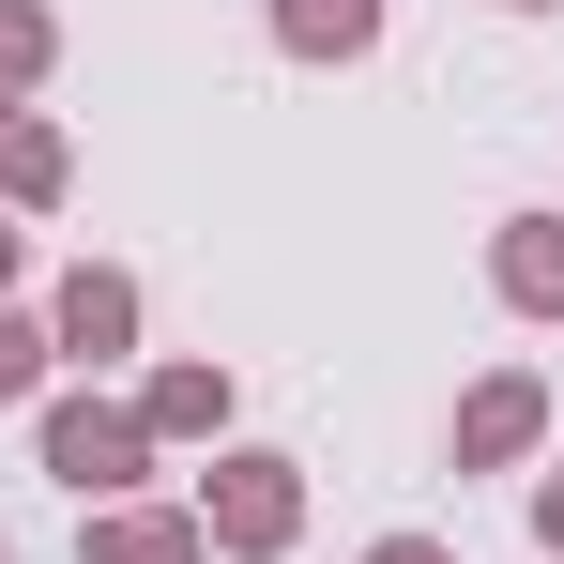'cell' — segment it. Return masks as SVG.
<instances>
[{"instance_id": "1", "label": "cell", "mask_w": 564, "mask_h": 564, "mask_svg": "<svg viewBox=\"0 0 564 564\" xmlns=\"http://www.w3.org/2000/svg\"><path fill=\"white\" fill-rule=\"evenodd\" d=\"M290 519H305L290 458H229V473H214V503H198V550H290Z\"/></svg>"}, {"instance_id": "2", "label": "cell", "mask_w": 564, "mask_h": 564, "mask_svg": "<svg viewBox=\"0 0 564 564\" xmlns=\"http://www.w3.org/2000/svg\"><path fill=\"white\" fill-rule=\"evenodd\" d=\"M46 473H62V488H122V473H138V412L62 397V412H46Z\"/></svg>"}, {"instance_id": "3", "label": "cell", "mask_w": 564, "mask_h": 564, "mask_svg": "<svg viewBox=\"0 0 564 564\" xmlns=\"http://www.w3.org/2000/svg\"><path fill=\"white\" fill-rule=\"evenodd\" d=\"M488 275H503V305H534V321H564V214H503Z\"/></svg>"}, {"instance_id": "4", "label": "cell", "mask_w": 564, "mask_h": 564, "mask_svg": "<svg viewBox=\"0 0 564 564\" xmlns=\"http://www.w3.org/2000/svg\"><path fill=\"white\" fill-rule=\"evenodd\" d=\"M122 336H138V290H122V275H62V351H77V367H107Z\"/></svg>"}, {"instance_id": "5", "label": "cell", "mask_w": 564, "mask_h": 564, "mask_svg": "<svg viewBox=\"0 0 564 564\" xmlns=\"http://www.w3.org/2000/svg\"><path fill=\"white\" fill-rule=\"evenodd\" d=\"M93 564H198V519H153V503H107Z\"/></svg>"}, {"instance_id": "6", "label": "cell", "mask_w": 564, "mask_h": 564, "mask_svg": "<svg viewBox=\"0 0 564 564\" xmlns=\"http://www.w3.org/2000/svg\"><path fill=\"white\" fill-rule=\"evenodd\" d=\"M275 31L305 62H351V46H381V0H275Z\"/></svg>"}, {"instance_id": "7", "label": "cell", "mask_w": 564, "mask_h": 564, "mask_svg": "<svg viewBox=\"0 0 564 564\" xmlns=\"http://www.w3.org/2000/svg\"><path fill=\"white\" fill-rule=\"evenodd\" d=\"M534 412H550L534 381H488V397L458 412V458H519V443H534Z\"/></svg>"}, {"instance_id": "8", "label": "cell", "mask_w": 564, "mask_h": 564, "mask_svg": "<svg viewBox=\"0 0 564 564\" xmlns=\"http://www.w3.org/2000/svg\"><path fill=\"white\" fill-rule=\"evenodd\" d=\"M0 184H15V198L62 184V138H46V122H15V107H0Z\"/></svg>"}, {"instance_id": "9", "label": "cell", "mask_w": 564, "mask_h": 564, "mask_svg": "<svg viewBox=\"0 0 564 564\" xmlns=\"http://www.w3.org/2000/svg\"><path fill=\"white\" fill-rule=\"evenodd\" d=\"M214 412H229V381H214V367H169V381H153V412H138V427H214Z\"/></svg>"}, {"instance_id": "10", "label": "cell", "mask_w": 564, "mask_h": 564, "mask_svg": "<svg viewBox=\"0 0 564 564\" xmlns=\"http://www.w3.org/2000/svg\"><path fill=\"white\" fill-rule=\"evenodd\" d=\"M15 77H46V15H31V0H0V93H15Z\"/></svg>"}, {"instance_id": "11", "label": "cell", "mask_w": 564, "mask_h": 564, "mask_svg": "<svg viewBox=\"0 0 564 564\" xmlns=\"http://www.w3.org/2000/svg\"><path fill=\"white\" fill-rule=\"evenodd\" d=\"M31 367H46V351H31V336L0 321V397H31Z\"/></svg>"}, {"instance_id": "12", "label": "cell", "mask_w": 564, "mask_h": 564, "mask_svg": "<svg viewBox=\"0 0 564 564\" xmlns=\"http://www.w3.org/2000/svg\"><path fill=\"white\" fill-rule=\"evenodd\" d=\"M534 534H550V550H564V473H550V488H534Z\"/></svg>"}, {"instance_id": "13", "label": "cell", "mask_w": 564, "mask_h": 564, "mask_svg": "<svg viewBox=\"0 0 564 564\" xmlns=\"http://www.w3.org/2000/svg\"><path fill=\"white\" fill-rule=\"evenodd\" d=\"M367 564H443V550H427V534H381V550H367Z\"/></svg>"}, {"instance_id": "14", "label": "cell", "mask_w": 564, "mask_h": 564, "mask_svg": "<svg viewBox=\"0 0 564 564\" xmlns=\"http://www.w3.org/2000/svg\"><path fill=\"white\" fill-rule=\"evenodd\" d=\"M0 275H15V229H0Z\"/></svg>"}, {"instance_id": "15", "label": "cell", "mask_w": 564, "mask_h": 564, "mask_svg": "<svg viewBox=\"0 0 564 564\" xmlns=\"http://www.w3.org/2000/svg\"><path fill=\"white\" fill-rule=\"evenodd\" d=\"M519 15H534V0H519Z\"/></svg>"}]
</instances>
